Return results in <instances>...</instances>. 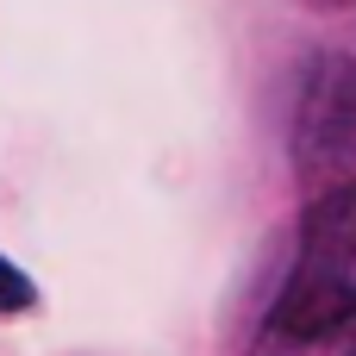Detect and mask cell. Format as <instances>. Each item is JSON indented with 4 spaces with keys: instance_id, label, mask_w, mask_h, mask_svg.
Returning a JSON list of instances; mask_svg holds the SVG:
<instances>
[{
    "instance_id": "1",
    "label": "cell",
    "mask_w": 356,
    "mask_h": 356,
    "mask_svg": "<svg viewBox=\"0 0 356 356\" xmlns=\"http://www.w3.org/2000/svg\"><path fill=\"white\" fill-rule=\"evenodd\" d=\"M356 313V188L332 194L307 213L300 263L275 300V332L288 338H325Z\"/></svg>"
},
{
    "instance_id": "2",
    "label": "cell",
    "mask_w": 356,
    "mask_h": 356,
    "mask_svg": "<svg viewBox=\"0 0 356 356\" xmlns=\"http://www.w3.org/2000/svg\"><path fill=\"white\" fill-rule=\"evenodd\" d=\"M31 300H38V288H31V282H25V269H19V263H6V257H0V313H25V307H31Z\"/></svg>"
}]
</instances>
